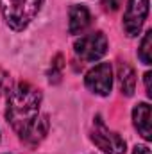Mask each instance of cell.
<instances>
[{
    "label": "cell",
    "mask_w": 152,
    "mask_h": 154,
    "mask_svg": "<svg viewBox=\"0 0 152 154\" xmlns=\"http://www.w3.org/2000/svg\"><path fill=\"white\" fill-rule=\"evenodd\" d=\"M41 100V91L31 82H18L9 90L5 118L18 136H22L36 122V118L39 116Z\"/></svg>",
    "instance_id": "6da1fadb"
},
{
    "label": "cell",
    "mask_w": 152,
    "mask_h": 154,
    "mask_svg": "<svg viewBox=\"0 0 152 154\" xmlns=\"http://www.w3.org/2000/svg\"><path fill=\"white\" fill-rule=\"evenodd\" d=\"M138 57L143 65H152V31H147L145 36L140 43V48H138Z\"/></svg>",
    "instance_id": "8fae6325"
},
{
    "label": "cell",
    "mask_w": 152,
    "mask_h": 154,
    "mask_svg": "<svg viewBox=\"0 0 152 154\" xmlns=\"http://www.w3.org/2000/svg\"><path fill=\"white\" fill-rule=\"evenodd\" d=\"M122 5V0H102V9L104 11H116Z\"/></svg>",
    "instance_id": "5bb4252c"
},
{
    "label": "cell",
    "mask_w": 152,
    "mask_h": 154,
    "mask_svg": "<svg viewBox=\"0 0 152 154\" xmlns=\"http://www.w3.org/2000/svg\"><path fill=\"white\" fill-rule=\"evenodd\" d=\"M91 22V14L90 9L82 4H75L70 7L68 11V32L70 34H82Z\"/></svg>",
    "instance_id": "52a82bcc"
},
{
    "label": "cell",
    "mask_w": 152,
    "mask_h": 154,
    "mask_svg": "<svg viewBox=\"0 0 152 154\" xmlns=\"http://www.w3.org/2000/svg\"><path fill=\"white\" fill-rule=\"evenodd\" d=\"M147 14H149V0H129L127 2L122 25L129 38H136L141 32Z\"/></svg>",
    "instance_id": "5b68a950"
},
{
    "label": "cell",
    "mask_w": 152,
    "mask_h": 154,
    "mask_svg": "<svg viewBox=\"0 0 152 154\" xmlns=\"http://www.w3.org/2000/svg\"><path fill=\"white\" fill-rule=\"evenodd\" d=\"M74 50L82 61L95 63V61H99L100 57L106 56V52H108V38L100 31L81 36L74 45Z\"/></svg>",
    "instance_id": "277c9868"
},
{
    "label": "cell",
    "mask_w": 152,
    "mask_h": 154,
    "mask_svg": "<svg viewBox=\"0 0 152 154\" xmlns=\"http://www.w3.org/2000/svg\"><path fill=\"white\" fill-rule=\"evenodd\" d=\"M47 133H48V116L39 113V116L36 118V122H34L20 138H22V142L27 143L29 147H36L39 142L47 136Z\"/></svg>",
    "instance_id": "9c48e42d"
},
{
    "label": "cell",
    "mask_w": 152,
    "mask_h": 154,
    "mask_svg": "<svg viewBox=\"0 0 152 154\" xmlns=\"http://www.w3.org/2000/svg\"><path fill=\"white\" fill-rule=\"evenodd\" d=\"M116 79H118L120 91L125 97H131L136 90V74H134L132 66L129 63H120L118 70H116Z\"/></svg>",
    "instance_id": "30bf717a"
},
{
    "label": "cell",
    "mask_w": 152,
    "mask_h": 154,
    "mask_svg": "<svg viewBox=\"0 0 152 154\" xmlns=\"http://www.w3.org/2000/svg\"><path fill=\"white\" fill-rule=\"evenodd\" d=\"M84 84L86 88L100 97H108L111 93L113 88V68L109 63H99L95 65L91 70H88V74L84 77Z\"/></svg>",
    "instance_id": "8992f818"
},
{
    "label": "cell",
    "mask_w": 152,
    "mask_h": 154,
    "mask_svg": "<svg viewBox=\"0 0 152 154\" xmlns=\"http://www.w3.org/2000/svg\"><path fill=\"white\" fill-rule=\"evenodd\" d=\"M91 142L106 154H125V140L118 133L108 129L100 116H97L93 122Z\"/></svg>",
    "instance_id": "3957f363"
},
{
    "label": "cell",
    "mask_w": 152,
    "mask_h": 154,
    "mask_svg": "<svg viewBox=\"0 0 152 154\" xmlns=\"http://www.w3.org/2000/svg\"><path fill=\"white\" fill-rule=\"evenodd\" d=\"M45 0H0V13L13 31L27 29L38 16Z\"/></svg>",
    "instance_id": "7a4b0ae2"
},
{
    "label": "cell",
    "mask_w": 152,
    "mask_h": 154,
    "mask_svg": "<svg viewBox=\"0 0 152 154\" xmlns=\"http://www.w3.org/2000/svg\"><path fill=\"white\" fill-rule=\"evenodd\" d=\"M132 124L136 131L141 134V138L150 140L152 131H150V106L147 102H140L132 109Z\"/></svg>",
    "instance_id": "ba28073f"
},
{
    "label": "cell",
    "mask_w": 152,
    "mask_h": 154,
    "mask_svg": "<svg viewBox=\"0 0 152 154\" xmlns=\"http://www.w3.org/2000/svg\"><path fill=\"white\" fill-rule=\"evenodd\" d=\"M11 88H13V86H11L9 74H5L4 70H0V97H2V95H7Z\"/></svg>",
    "instance_id": "4fadbf2b"
},
{
    "label": "cell",
    "mask_w": 152,
    "mask_h": 154,
    "mask_svg": "<svg viewBox=\"0 0 152 154\" xmlns=\"http://www.w3.org/2000/svg\"><path fill=\"white\" fill-rule=\"evenodd\" d=\"M132 154H150V149H149L147 145H136L134 151H132Z\"/></svg>",
    "instance_id": "9a60e30c"
},
{
    "label": "cell",
    "mask_w": 152,
    "mask_h": 154,
    "mask_svg": "<svg viewBox=\"0 0 152 154\" xmlns=\"http://www.w3.org/2000/svg\"><path fill=\"white\" fill-rule=\"evenodd\" d=\"M63 66H65V63H63V56L61 54H57L54 59H52V65H50V72H48V81L50 82H59L61 81V74H63Z\"/></svg>",
    "instance_id": "7c38bea8"
},
{
    "label": "cell",
    "mask_w": 152,
    "mask_h": 154,
    "mask_svg": "<svg viewBox=\"0 0 152 154\" xmlns=\"http://www.w3.org/2000/svg\"><path fill=\"white\" fill-rule=\"evenodd\" d=\"M143 77H145V90H147V95L150 97V95H152V88H150V77H152V74H150V72H147Z\"/></svg>",
    "instance_id": "2e32d148"
}]
</instances>
